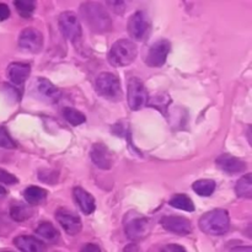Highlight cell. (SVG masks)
<instances>
[{"mask_svg": "<svg viewBox=\"0 0 252 252\" xmlns=\"http://www.w3.org/2000/svg\"><path fill=\"white\" fill-rule=\"evenodd\" d=\"M80 15L89 29L95 33H106L112 30V20L100 2L88 1L81 4Z\"/></svg>", "mask_w": 252, "mask_h": 252, "instance_id": "1", "label": "cell"}, {"mask_svg": "<svg viewBox=\"0 0 252 252\" xmlns=\"http://www.w3.org/2000/svg\"><path fill=\"white\" fill-rule=\"evenodd\" d=\"M199 228L203 233L211 236H221L230 228V218L224 209H214L203 214L199 219Z\"/></svg>", "mask_w": 252, "mask_h": 252, "instance_id": "2", "label": "cell"}, {"mask_svg": "<svg viewBox=\"0 0 252 252\" xmlns=\"http://www.w3.org/2000/svg\"><path fill=\"white\" fill-rule=\"evenodd\" d=\"M138 49L129 39H118L112 44L108 53V62L113 66H127L137 58Z\"/></svg>", "mask_w": 252, "mask_h": 252, "instance_id": "3", "label": "cell"}, {"mask_svg": "<svg viewBox=\"0 0 252 252\" xmlns=\"http://www.w3.org/2000/svg\"><path fill=\"white\" fill-rule=\"evenodd\" d=\"M126 235L132 241H139L147 238L150 233V221L138 212H128L123 220Z\"/></svg>", "mask_w": 252, "mask_h": 252, "instance_id": "4", "label": "cell"}, {"mask_svg": "<svg viewBox=\"0 0 252 252\" xmlns=\"http://www.w3.org/2000/svg\"><path fill=\"white\" fill-rule=\"evenodd\" d=\"M95 88L98 95L107 100H120L122 96L120 79L112 73H101L96 79Z\"/></svg>", "mask_w": 252, "mask_h": 252, "instance_id": "5", "label": "cell"}, {"mask_svg": "<svg viewBox=\"0 0 252 252\" xmlns=\"http://www.w3.org/2000/svg\"><path fill=\"white\" fill-rule=\"evenodd\" d=\"M127 100L128 105L133 111H138L144 107L145 105H148L149 96H148L147 89H145L144 84L140 79L130 78L128 80Z\"/></svg>", "mask_w": 252, "mask_h": 252, "instance_id": "6", "label": "cell"}, {"mask_svg": "<svg viewBox=\"0 0 252 252\" xmlns=\"http://www.w3.org/2000/svg\"><path fill=\"white\" fill-rule=\"evenodd\" d=\"M58 24L62 34L66 39H69L71 42H75L78 39H80L81 33H83V31H81V25L78 16L74 12H62L61 16H59Z\"/></svg>", "mask_w": 252, "mask_h": 252, "instance_id": "7", "label": "cell"}, {"mask_svg": "<svg viewBox=\"0 0 252 252\" xmlns=\"http://www.w3.org/2000/svg\"><path fill=\"white\" fill-rule=\"evenodd\" d=\"M127 30L129 36L135 41H143L147 38L150 31V21L148 15L143 11L134 12L128 20Z\"/></svg>", "mask_w": 252, "mask_h": 252, "instance_id": "8", "label": "cell"}, {"mask_svg": "<svg viewBox=\"0 0 252 252\" xmlns=\"http://www.w3.org/2000/svg\"><path fill=\"white\" fill-rule=\"evenodd\" d=\"M43 46V36L38 30L27 27L22 30L19 37V47L29 53H38Z\"/></svg>", "mask_w": 252, "mask_h": 252, "instance_id": "9", "label": "cell"}, {"mask_svg": "<svg viewBox=\"0 0 252 252\" xmlns=\"http://www.w3.org/2000/svg\"><path fill=\"white\" fill-rule=\"evenodd\" d=\"M171 43L167 39H159L152 44L148 51L145 62L149 66H161L166 62L167 54H169Z\"/></svg>", "mask_w": 252, "mask_h": 252, "instance_id": "10", "label": "cell"}, {"mask_svg": "<svg viewBox=\"0 0 252 252\" xmlns=\"http://www.w3.org/2000/svg\"><path fill=\"white\" fill-rule=\"evenodd\" d=\"M56 219L62 228L64 229L66 234L69 235H76L81 230V220L78 217V214L74 213L73 211L66 208H59L56 212Z\"/></svg>", "mask_w": 252, "mask_h": 252, "instance_id": "11", "label": "cell"}, {"mask_svg": "<svg viewBox=\"0 0 252 252\" xmlns=\"http://www.w3.org/2000/svg\"><path fill=\"white\" fill-rule=\"evenodd\" d=\"M161 225L165 230L177 235H189L192 233V224L189 219L180 216H166L161 219Z\"/></svg>", "mask_w": 252, "mask_h": 252, "instance_id": "12", "label": "cell"}, {"mask_svg": "<svg viewBox=\"0 0 252 252\" xmlns=\"http://www.w3.org/2000/svg\"><path fill=\"white\" fill-rule=\"evenodd\" d=\"M91 161L101 170H110L113 165V155L105 144L96 143L90 152Z\"/></svg>", "mask_w": 252, "mask_h": 252, "instance_id": "13", "label": "cell"}, {"mask_svg": "<svg viewBox=\"0 0 252 252\" xmlns=\"http://www.w3.org/2000/svg\"><path fill=\"white\" fill-rule=\"evenodd\" d=\"M217 166L228 174H240L245 171L246 162L230 154H223L217 159Z\"/></svg>", "mask_w": 252, "mask_h": 252, "instance_id": "14", "label": "cell"}, {"mask_svg": "<svg viewBox=\"0 0 252 252\" xmlns=\"http://www.w3.org/2000/svg\"><path fill=\"white\" fill-rule=\"evenodd\" d=\"M73 197L74 202L78 204V207L84 214L94 213V211L96 208L95 199H94V197L88 191H85L81 187H75L73 189Z\"/></svg>", "mask_w": 252, "mask_h": 252, "instance_id": "15", "label": "cell"}, {"mask_svg": "<svg viewBox=\"0 0 252 252\" xmlns=\"http://www.w3.org/2000/svg\"><path fill=\"white\" fill-rule=\"evenodd\" d=\"M31 74V66L26 63H11L7 66V76L15 85H22Z\"/></svg>", "mask_w": 252, "mask_h": 252, "instance_id": "16", "label": "cell"}, {"mask_svg": "<svg viewBox=\"0 0 252 252\" xmlns=\"http://www.w3.org/2000/svg\"><path fill=\"white\" fill-rule=\"evenodd\" d=\"M14 245L21 252H44L46 245L38 239L30 235H20L14 240Z\"/></svg>", "mask_w": 252, "mask_h": 252, "instance_id": "17", "label": "cell"}, {"mask_svg": "<svg viewBox=\"0 0 252 252\" xmlns=\"http://www.w3.org/2000/svg\"><path fill=\"white\" fill-rule=\"evenodd\" d=\"M36 88L39 95L46 98L47 101H49V102H57L61 98V91H59V89L57 86H54L48 79L38 78V80L36 83Z\"/></svg>", "mask_w": 252, "mask_h": 252, "instance_id": "18", "label": "cell"}, {"mask_svg": "<svg viewBox=\"0 0 252 252\" xmlns=\"http://www.w3.org/2000/svg\"><path fill=\"white\" fill-rule=\"evenodd\" d=\"M36 235L47 243H56L59 239V231L54 228V225L49 221L39 223L36 229Z\"/></svg>", "mask_w": 252, "mask_h": 252, "instance_id": "19", "label": "cell"}, {"mask_svg": "<svg viewBox=\"0 0 252 252\" xmlns=\"http://www.w3.org/2000/svg\"><path fill=\"white\" fill-rule=\"evenodd\" d=\"M33 211L30 206L22 203V202H16L12 203L10 207V217L14 219L15 221H25L29 218H31Z\"/></svg>", "mask_w": 252, "mask_h": 252, "instance_id": "20", "label": "cell"}, {"mask_svg": "<svg viewBox=\"0 0 252 252\" xmlns=\"http://www.w3.org/2000/svg\"><path fill=\"white\" fill-rule=\"evenodd\" d=\"M24 197L26 202L31 206H37L47 198V191L37 186H30L24 191Z\"/></svg>", "mask_w": 252, "mask_h": 252, "instance_id": "21", "label": "cell"}, {"mask_svg": "<svg viewBox=\"0 0 252 252\" xmlns=\"http://www.w3.org/2000/svg\"><path fill=\"white\" fill-rule=\"evenodd\" d=\"M216 182L213 180H198L192 185V189L198 196L209 197L216 191Z\"/></svg>", "mask_w": 252, "mask_h": 252, "instance_id": "22", "label": "cell"}, {"mask_svg": "<svg viewBox=\"0 0 252 252\" xmlns=\"http://www.w3.org/2000/svg\"><path fill=\"white\" fill-rule=\"evenodd\" d=\"M235 192L241 198H251L252 197V179L251 174L241 177L235 186Z\"/></svg>", "mask_w": 252, "mask_h": 252, "instance_id": "23", "label": "cell"}, {"mask_svg": "<svg viewBox=\"0 0 252 252\" xmlns=\"http://www.w3.org/2000/svg\"><path fill=\"white\" fill-rule=\"evenodd\" d=\"M169 204L174 208L181 209V211L186 212H193L194 211V204L192 199L189 198L186 194H175L171 199H170Z\"/></svg>", "mask_w": 252, "mask_h": 252, "instance_id": "24", "label": "cell"}, {"mask_svg": "<svg viewBox=\"0 0 252 252\" xmlns=\"http://www.w3.org/2000/svg\"><path fill=\"white\" fill-rule=\"evenodd\" d=\"M14 5L16 7L17 12L20 14V16L25 17V19L31 17L34 9H36V2L33 0H16Z\"/></svg>", "mask_w": 252, "mask_h": 252, "instance_id": "25", "label": "cell"}, {"mask_svg": "<svg viewBox=\"0 0 252 252\" xmlns=\"http://www.w3.org/2000/svg\"><path fill=\"white\" fill-rule=\"evenodd\" d=\"M63 117L70 123L71 126H79L83 125L86 121V117L84 113H81L80 111L75 110V108L71 107H65L63 110Z\"/></svg>", "mask_w": 252, "mask_h": 252, "instance_id": "26", "label": "cell"}, {"mask_svg": "<svg viewBox=\"0 0 252 252\" xmlns=\"http://www.w3.org/2000/svg\"><path fill=\"white\" fill-rule=\"evenodd\" d=\"M16 147V143L14 142V139L9 134L6 128L0 127V148H4V149H15Z\"/></svg>", "mask_w": 252, "mask_h": 252, "instance_id": "27", "label": "cell"}, {"mask_svg": "<svg viewBox=\"0 0 252 252\" xmlns=\"http://www.w3.org/2000/svg\"><path fill=\"white\" fill-rule=\"evenodd\" d=\"M0 182L5 185H14V184H17V179L14 176V175L10 174V172L0 169Z\"/></svg>", "mask_w": 252, "mask_h": 252, "instance_id": "28", "label": "cell"}, {"mask_svg": "<svg viewBox=\"0 0 252 252\" xmlns=\"http://www.w3.org/2000/svg\"><path fill=\"white\" fill-rule=\"evenodd\" d=\"M160 252H187L184 246L177 245V244H170V245L164 246Z\"/></svg>", "mask_w": 252, "mask_h": 252, "instance_id": "29", "label": "cell"}, {"mask_svg": "<svg viewBox=\"0 0 252 252\" xmlns=\"http://www.w3.org/2000/svg\"><path fill=\"white\" fill-rule=\"evenodd\" d=\"M9 16H10L9 6H7L6 4L0 2V21H4V20H6Z\"/></svg>", "mask_w": 252, "mask_h": 252, "instance_id": "30", "label": "cell"}, {"mask_svg": "<svg viewBox=\"0 0 252 252\" xmlns=\"http://www.w3.org/2000/svg\"><path fill=\"white\" fill-rule=\"evenodd\" d=\"M81 252H101L100 248L95 244H86L84 245V248L81 249Z\"/></svg>", "mask_w": 252, "mask_h": 252, "instance_id": "31", "label": "cell"}, {"mask_svg": "<svg viewBox=\"0 0 252 252\" xmlns=\"http://www.w3.org/2000/svg\"><path fill=\"white\" fill-rule=\"evenodd\" d=\"M123 252H140V249L135 244H129L128 246H126Z\"/></svg>", "mask_w": 252, "mask_h": 252, "instance_id": "32", "label": "cell"}, {"mask_svg": "<svg viewBox=\"0 0 252 252\" xmlns=\"http://www.w3.org/2000/svg\"><path fill=\"white\" fill-rule=\"evenodd\" d=\"M230 252H252V249L250 246H239V248L233 249Z\"/></svg>", "mask_w": 252, "mask_h": 252, "instance_id": "33", "label": "cell"}, {"mask_svg": "<svg viewBox=\"0 0 252 252\" xmlns=\"http://www.w3.org/2000/svg\"><path fill=\"white\" fill-rule=\"evenodd\" d=\"M4 194H6V189L0 186V196H4Z\"/></svg>", "mask_w": 252, "mask_h": 252, "instance_id": "34", "label": "cell"}, {"mask_svg": "<svg viewBox=\"0 0 252 252\" xmlns=\"http://www.w3.org/2000/svg\"><path fill=\"white\" fill-rule=\"evenodd\" d=\"M4 252H11V251H4Z\"/></svg>", "mask_w": 252, "mask_h": 252, "instance_id": "35", "label": "cell"}]
</instances>
